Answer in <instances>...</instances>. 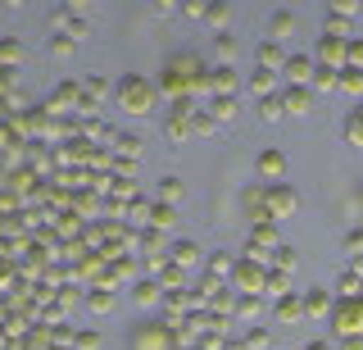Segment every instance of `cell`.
I'll list each match as a JSON object with an SVG mask.
<instances>
[{
	"label": "cell",
	"instance_id": "1",
	"mask_svg": "<svg viewBox=\"0 0 363 350\" xmlns=\"http://www.w3.org/2000/svg\"><path fill=\"white\" fill-rule=\"evenodd\" d=\"M113 100H118L123 114L145 119V114H150V109L159 105V87H155V82H145L141 73H128V77H118V82H113Z\"/></svg>",
	"mask_w": 363,
	"mask_h": 350
},
{
	"label": "cell",
	"instance_id": "2",
	"mask_svg": "<svg viewBox=\"0 0 363 350\" xmlns=\"http://www.w3.org/2000/svg\"><path fill=\"white\" fill-rule=\"evenodd\" d=\"M45 28H50V37H68V41H86L91 37V18L82 9H73V5L50 9V14H45Z\"/></svg>",
	"mask_w": 363,
	"mask_h": 350
},
{
	"label": "cell",
	"instance_id": "3",
	"mask_svg": "<svg viewBox=\"0 0 363 350\" xmlns=\"http://www.w3.org/2000/svg\"><path fill=\"white\" fill-rule=\"evenodd\" d=\"M354 18H359V5H354V0H336V5H327V14H323V37L350 41V37H354Z\"/></svg>",
	"mask_w": 363,
	"mask_h": 350
},
{
	"label": "cell",
	"instance_id": "4",
	"mask_svg": "<svg viewBox=\"0 0 363 350\" xmlns=\"http://www.w3.org/2000/svg\"><path fill=\"white\" fill-rule=\"evenodd\" d=\"M304 209V196L295 191L291 182H277V187H268V219L272 223H281V219H295V214Z\"/></svg>",
	"mask_w": 363,
	"mask_h": 350
},
{
	"label": "cell",
	"instance_id": "5",
	"mask_svg": "<svg viewBox=\"0 0 363 350\" xmlns=\"http://www.w3.org/2000/svg\"><path fill=\"white\" fill-rule=\"evenodd\" d=\"M264 282H268L264 264H255V259H236V273H232V291H236V296H264Z\"/></svg>",
	"mask_w": 363,
	"mask_h": 350
},
{
	"label": "cell",
	"instance_id": "6",
	"mask_svg": "<svg viewBox=\"0 0 363 350\" xmlns=\"http://www.w3.org/2000/svg\"><path fill=\"white\" fill-rule=\"evenodd\" d=\"M332 327H336V337H363V296H354V300H336Z\"/></svg>",
	"mask_w": 363,
	"mask_h": 350
},
{
	"label": "cell",
	"instance_id": "7",
	"mask_svg": "<svg viewBox=\"0 0 363 350\" xmlns=\"http://www.w3.org/2000/svg\"><path fill=\"white\" fill-rule=\"evenodd\" d=\"M286 151H277V146H268V151H259V160H255V173H259V182H268V187H277V182H286Z\"/></svg>",
	"mask_w": 363,
	"mask_h": 350
},
{
	"label": "cell",
	"instance_id": "8",
	"mask_svg": "<svg viewBox=\"0 0 363 350\" xmlns=\"http://www.w3.org/2000/svg\"><path fill=\"white\" fill-rule=\"evenodd\" d=\"M132 346H136V350H177V346H173V327H168L164 319L145 323L141 332L132 337Z\"/></svg>",
	"mask_w": 363,
	"mask_h": 350
},
{
	"label": "cell",
	"instance_id": "9",
	"mask_svg": "<svg viewBox=\"0 0 363 350\" xmlns=\"http://www.w3.org/2000/svg\"><path fill=\"white\" fill-rule=\"evenodd\" d=\"M300 300H304V319H313V323H327V319H332V310H336V296L327 287H309Z\"/></svg>",
	"mask_w": 363,
	"mask_h": 350
},
{
	"label": "cell",
	"instance_id": "10",
	"mask_svg": "<svg viewBox=\"0 0 363 350\" xmlns=\"http://www.w3.org/2000/svg\"><path fill=\"white\" fill-rule=\"evenodd\" d=\"M209 92L213 96H241L245 77L236 73V64H218V69H209Z\"/></svg>",
	"mask_w": 363,
	"mask_h": 350
},
{
	"label": "cell",
	"instance_id": "11",
	"mask_svg": "<svg viewBox=\"0 0 363 350\" xmlns=\"http://www.w3.org/2000/svg\"><path fill=\"white\" fill-rule=\"evenodd\" d=\"M313 55H286V69H281V87H309L313 82Z\"/></svg>",
	"mask_w": 363,
	"mask_h": 350
},
{
	"label": "cell",
	"instance_id": "12",
	"mask_svg": "<svg viewBox=\"0 0 363 350\" xmlns=\"http://www.w3.org/2000/svg\"><path fill=\"white\" fill-rule=\"evenodd\" d=\"M286 46H277V41H255V69H268V73H277L281 77V69H286Z\"/></svg>",
	"mask_w": 363,
	"mask_h": 350
},
{
	"label": "cell",
	"instance_id": "13",
	"mask_svg": "<svg viewBox=\"0 0 363 350\" xmlns=\"http://www.w3.org/2000/svg\"><path fill=\"white\" fill-rule=\"evenodd\" d=\"M313 64L318 69H345V41H336V37H318V46H313Z\"/></svg>",
	"mask_w": 363,
	"mask_h": 350
},
{
	"label": "cell",
	"instance_id": "14",
	"mask_svg": "<svg viewBox=\"0 0 363 350\" xmlns=\"http://www.w3.org/2000/svg\"><path fill=\"white\" fill-rule=\"evenodd\" d=\"M295 32H300V14H295V9H272V18H268V41L286 46Z\"/></svg>",
	"mask_w": 363,
	"mask_h": 350
},
{
	"label": "cell",
	"instance_id": "15",
	"mask_svg": "<svg viewBox=\"0 0 363 350\" xmlns=\"http://www.w3.org/2000/svg\"><path fill=\"white\" fill-rule=\"evenodd\" d=\"M168 259H173L177 268H200L204 264V255H200V241H191V236H173V246H168Z\"/></svg>",
	"mask_w": 363,
	"mask_h": 350
},
{
	"label": "cell",
	"instance_id": "16",
	"mask_svg": "<svg viewBox=\"0 0 363 350\" xmlns=\"http://www.w3.org/2000/svg\"><path fill=\"white\" fill-rule=\"evenodd\" d=\"M332 296H336V300H354V296H363V259H350V268L336 278Z\"/></svg>",
	"mask_w": 363,
	"mask_h": 350
},
{
	"label": "cell",
	"instance_id": "17",
	"mask_svg": "<svg viewBox=\"0 0 363 350\" xmlns=\"http://www.w3.org/2000/svg\"><path fill=\"white\" fill-rule=\"evenodd\" d=\"M272 319H277L281 327H300L304 323V300L300 296H295V291H286V296H281V300H272Z\"/></svg>",
	"mask_w": 363,
	"mask_h": 350
},
{
	"label": "cell",
	"instance_id": "18",
	"mask_svg": "<svg viewBox=\"0 0 363 350\" xmlns=\"http://www.w3.org/2000/svg\"><path fill=\"white\" fill-rule=\"evenodd\" d=\"M281 105H286L291 119H304V114H313L318 96L309 92V87H281Z\"/></svg>",
	"mask_w": 363,
	"mask_h": 350
},
{
	"label": "cell",
	"instance_id": "19",
	"mask_svg": "<svg viewBox=\"0 0 363 350\" xmlns=\"http://www.w3.org/2000/svg\"><path fill=\"white\" fill-rule=\"evenodd\" d=\"M132 305H136V310H159V305H164V287H159V278H136L132 282Z\"/></svg>",
	"mask_w": 363,
	"mask_h": 350
},
{
	"label": "cell",
	"instance_id": "20",
	"mask_svg": "<svg viewBox=\"0 0 363 350\" xmlns=\"http://www.w3.org/2000/svg\"><path fill=\"white\" fill-rule=\"evenodd\" d=\"M245 92L259 96V100H264V96H277V92H281V77L268 73V69H250V73H245Z\"/></svg>",
	"mask_w": 363,
	"mask_h": 350
},
{
	"label": "cell",
	"instance_id": "21",
	"mask_svg": "<svg viewBox=\"0 0 363 350\" xmlns=\"http://www.w3.org/2000/svg\"><path fill=\"white\" fill-rule=\"evenodd\" d=\"M241 205L250 214V223H272L268 219V187H245L241 191Z\"/></svg>",
	"mask_w": 363,
	"mask_h": 350
},
{
	"label": "cell",
	"instance_id": "22",
	"mask_svg": "<svg viewBox=\"0 0 363 350\" xmlns=\"http://www.w3.org/2000/svg\"><path fill=\"white\" fill-rule=\"evenodd\" d=\"M109 151L118 155V160H128V164H136V160H141V155H145V141L136 137V132H113Z\"/></svg>",
	"mask_w": 363,
	"mask_h": 350
},
{
	"label": "cell",
	"instance_id": "23",
	"mask_svg": "<svg viewBox=\"0 0 363 350\" xmlns=\"http://www.w3.org/2000/svg\"><path fill=\"white\" fill-rule=\"evenodd\" d=\"M204 109H209L213 123L223 128V123H236V119H241V96H209V105H204Z\"/></svg>",
	"mask_w": 363,
	"mask_h": 350
},
{
	"label": "cell",
	"instance_id": "24",
	"mask_svg": "<svg viewBox=\"0 0 363 350\" xmlns=\"http://www.w3.org/2000/svg\"><path fill=\"white\" fill-rule=\"evenodd\" d=\"M204 273H209L213 282H232V273H236V255H227V251L204 255Z\"/></svg>",
	"mask_w": 363,
	"mask_h": 350
},
{
	"label": "cell",
	"instance_id": "25",
	"mask_svg": "<svg viewBox=\"0 0 363 350\" xmlns=\"http://www.w3.org/2000/svg\"><path fill=\"white\" fill-rule=\"evenodd\" d=\"M340 137H345L350 151H363V100L345 114V123H340Z\"/></svg>",
	"mask_w": 363,
	"mask_h": 350
},
{
	"label": "cell",
	"instance_id": "26",
	"mask_svg": "<svg viewBox=\"0 0 363 350\" xmlns=\"http://www.w3.org/2000/svg\"><path fill=\"white\" fill-rule=\"evenodd\" d=\"M232 18H236V9L227 5V0H218V5H209L204 9V28L218 37V32H232Z\"/></svg>",
	"mask_w": 363,
	"mask_h": 350
},
{
	"label": "cell",
	"instance_id": "27",
	"mask_svg": "<svg viewBox=\"0 0 363 350\" xmlns=\"http://www.w3.org/2000/svg\"><path fill=\"white\" fill-rule=\"evenodd\" d=\"M232 314H236V319H245V323H264V314H268V300H264V296H236Z\"/></svg>",
	"mask_w": 363,
	"mask_h": 350
},
{
	"label": "cell",
	"instance_id": "28",
	"mask_svg": "<svg viewBox=\"0 0 363 350\" xmlns=\"http://www.w3.org/2000/svg\"><path fill=\"white\" fill-rule=\"evenodd\" d=\"M182 196H186V182H182V177L168 173V177H159V182H155V200H159V205H177Z\"/></svg>",
	"mask_w": 363,
	"mask_h": 350
},
{
	"label": "cell",
	"instance_id": "29",
	"mask_svg": "<svg viewBox=\"0 0 363 350\" xmlns=\"http://www.w3.org/2000/svg\"><path fill=\"white\" fill-rule=\"evenodd\" d=\"M86 92H82V82H60V87H55V96H50V105H45V109H68V105H73L77 109V100H82Z\"/></svg>",
	"mask_w": 363,
	"mask_h": 350
},
{
	"label": "cell",
	"instance_id": "30",
	"mask_svg": "<svg viewBox=\"0 0 363 350\" xmlns=\"http://www.w3.org/2000/svg\"><path fill=\"white\" fill-rule=\"evenodd\" d=\"M164 141H168V146L191 141V119H186V114H168V119H164Z\"/></svg>",
	"mask_w": 363,
	"mask_h": 350
},
{
	"label": "cell",
	"instance_id": "31",
	"mask_svg": "<svg viewBox=\"0 0 363 350\" xmlns=\"http://www.w3.org/2000/svg\"><path fill=\"white\" fill-rule=\"evenodd\" d=\"M250 246H264V251H277L281 236H277V223H250Z\"/></svg>",
	"mask_w": 363,
	"mask_h": 350
},
{
	"label": "cell",
	"instance_id": "32",
	"mask_svg": "<svg viewBox=\"0 0 363 350\" xmlns=\"http://www.w3.org/2000/svg\"><path fill=\"white\" fill-rule=\"evenodd\" d=\"M241 346L245 350H277V346H272V327H264V323H250L245 337H241Z\"/></svg>",
	"mask_w": 363,
	"mask_h": 350
},
{
	"label": "cell",
	"instance_id": "33",
	"mask_svg": "<svg viewBox=\"0 0 363 350\" xmlns=\"http://www.w3.org/2000/svg\"><path fill=\"white\" fill-rule=\"evenodd\" d=\"M236 55H241V41H236V32H218V37H213V60H218V64H232Z\"/></svg>",
	"mask_w": 363,
	"mask_h": 350
},
{
	"label": "cell",
	"instance_id": "34",
	"mask_svg": "<svg viewBox=\"0 0 363 350\" xmlns=\"http://www.w3.org/2000/svg\"><path fill=\"white\" fill-rule=\"evenodd\" d=\"M336 87H340V73L336 69H313V82H309L313 96H336Z\"/></svg>",
	"mask_w": 363,
	"mask_h": 350
},
{
	"label": "cell",
	"instance_id": "35",
	"mask_svg": "<svg viewBox=\"0 0 363 350\" xmlns=\"http://www.w3.org/2000/svg\"><path fill=\"white\" fill-rule=\"evenodd\" d=\"M291 291V273H281V268H268V282H264V300H281Z\"/></svg>",
	"mask_w": 363,
	"mask_h": 350
},
{
	"label": "cell",
	"instance_id": "36",
	"mask_svg": "<svg viewBox=\"0 0 363 350\" xmlns=\"http://www.w3.org/2000/svg\"><path fill=\"white\" fill-rule=\"evenodd\" d=\"M18 64H23V41L0 37V69H18Z\"/></svg>",
	"mask_w": 363,
	"mask_h": 350
},
{
	"label": "cell",
	"instance_id": "37",
	"mask_svg": "<svg viewBox=\"0 0 363 350\" xmlns=\"http://www.w3.org/2000/svg\"><path fill=\"white\" fill-rule=\"evenodd\" d=\"M268 268H281V273H295V268H300V251L281 241L277 251H272V264H268Z\"/></svg>",
	"mask_w": 363,
	"mask_h": 350
},
{
	"label": "cell",
	"instance_id": "38",
	"mask_svg": "<svg viewBox=\"0 0 363 350\" xmlns=\"http://www.w3.org/2000/svg\"><path fill=\"white\" fill-rule=\"evenodd\" d=\"M191 137H218V123H213V114L204 105L191 114Z\"/></svg>",
	"mask_w": 363,
	"mask_h": 350
},
{
	"label": "cell",
	"instance_id": "39",
	"mask_svg": "<svg viewBox=\"0 0 363 350\" xmlns=\"http://www.w3.org/2000/svg\"><path fill=\"white\" fill-rule=\"evenodd\" d=\"M340 96H359L363 100V69H340Z\"/></svg>",
	"mask_w": 363,
	"mask_h": 350
},
{
	"label": "cell",
	"instance_id": "40",
	"mask_svg": "<svg viewBox=\"0 0 363 350\" xmlns=\"http://www.w3.org/2000/svg\"><path fill=\"white\" fill-rule=\"evenodd\" d=\"M259 119H264V123H277V119H286L281 92H277V96H264V100H259Z\"/></svg>",
	"mask_w": 363,
	"mask_h": 350
},
{
	"label": "cell",
	"instance_id": "41",
	"mask_svg": "<svg viewBox=\"0 0 363 350\" xmlns=\"http://www.w3.org/2000/svg\"><path fill=\"white\" fill-rule=\"evenodd\" d=\"M173 223H177V209H173V205H159V200H155V205H150V228L168 232Z\"/></svg>",
	"mask_w": 363,
	"mask_h": 350
},
{
	"label": "cell",
	"instance_id": "42",
	"mask_svg": "<svg viewBox=\"0 0 363 350\" xmlns=\"http://www.w3.org/2000/svg\"><path fill=\"white\" fill-rule=\"evenodd\" d=\"M141 241H145V251H150V255H168L173 236H168V232H159V228H145V236H141Z\"/></svg>",
	"mask_w": 363,
	"mask_h": 350
},
{
	"label": "cell",
	"instance_id": "43",
	"mask_svg": "<svg viewBox=\"0 0 363 350\" xmlns=\"http://www.w3.org/2000/svg\"><path fill=\"white\" fill-rule=\"evenodd\" d=\"M86 305H91L96 314H113V305H118V300H113V291H109V287H96V291L86 296Z\"/></svg>",
	"mask_w": 363,
	"mask_h": 350
},
{
	"label": "cell",
	"instance_id": "44",
	"mask_svg": "<svg viewBox=\"0 0 363 350\" xmlns=\"http://www.w3.org/2000/svg\"><path fill=\"white\" fill-rule=\"evenodd\" d=\"M82 92L100 105V100H109V96H113V87L105 82V77H82Z\"/></svg>",
	"mask_w": 363,
	"mask_h": 350
},
{
	"label": "cell",
	"instance_id": "45",
	"mask_svg": "<svg viewBox=\"0 0 363 350\" xmlns=\"http://www.w3.org/2000/svg\"><path fill=\"white\" fill-rule=\"evenodd\" d=\"M45 50H50L55 60H68V55L77 50V41H68V37H50V41H45Z\"/></svg>",
	"mask_w": 363,
	"mask_h": 350
},
{
	"label": "cell",
	"instance_id": "46",
	"mask_svg": "<svg viewBox=\"0 0 363 350\" xmlns=\"http://www.w3.org/2000/svg\"><path fill=\"white\" fill-rule=\"evenodd\" d=\"M345 69H363V41L359 37L345 41Z\"/></svg>",
	"mask_w": 363,
	"mask_h": 350
},
{
	"label": "cell",
	"instance_id": "47",
	"mask_svg": "<svg viewBox=\"0 0 363 350\" xmlns=\"http://www.w3.org/2000/svg\"><path fill=\"white\" fill-rule=\"evenodd\" d=\"M128 205H132V209H128V214H132V219H136V223H145V228H150V205H155V200H145V196H136V200H128Z\"/></svg>",
	"mask_w": 363,
	"mask_h": 350
},
{
	"label": "cell",
	"instance_id": "48",
	"mask_svg": "<svg viewBox=\"0 0 363 350\" xmlns=\"http://www.w3.org/2000/svg\"><path fill=\"white\" fill-rule=\"evenodd\" d=\"M345 255L350 259H363V228H350L345 232Z\"/></svg>",
	"mask_w": 363,
	"mask_h": 350
},
{
	"label": "cell",
	"instance_id": "49",
	"mask_svg": "<svg viewBox=\"0 0 363 350\" xmlns=\"http://www.w3.org/2000/svg\"><path fill=\"white\" fill-rule=\"evenodd\" d=\"M204 9H209L204 0H186V5H177V14H182V18H196V23H204Z\"/></svg>",
	"mask_w": 363,
	"mask_h": 350
},
{
	"label": "cell",
	"instance_id": "50",
	"mask_svg": "<svg viewBox=\"0 0 363 350\" xmlns=\"http://www.w3.org/2000/svg\"><path fill=\"white\" fill-rule=\"evenodd\" d=\"M77 350H100V332H77Z\"/></svg>",
	"mask_w": 363,
	"mask_h": 350
},
{
	"label": "cell",
	"instance_id": "51",
	"mask_svg": "<svg viewBox=\"0 0 363 350\" xmlns=\"http://www.w3.org/2000/svg\"><path fill=\"white\" fill-rule=\"evenodd\" d=\"M150 14H159V18H173V14H177V5H173V0H155V5H150Z\"/></svg>",
	"mask_w": 363,
	"mask_h": 350
},
{
	"label": "cell",
	"instance_id": "52",
	"mask_svg": "<svg viewBox=\"0 0 363 350\" xmlns=\"http://www.w3.org/2000/svg\"><path fill=\"white\" fill-rule=\"evenodd\" d=\"M336 350H363V337H340Z\"/></svg>",
	"mask_w": 363,
	"mask_h": 350
},
{
	"label": "cell",
	"instance_id": "53",
	"mask_svg": "<svg viewBox=\"0 0 363 350\" xmlns=\"http://www.w3.org/2000/svg\"><path fill=\"white\" fill-rule=\"evenodd\" d=\"M300 350H336V346H332V341H323V337H313V341H304Z\"/></svg>",
	"mask_w": 363,
	"mask_h": 350
},
{
	"label": "cell",
	"instance_id": "54",
	"mask_svg": "<svg viewBox=\"0 0 363 350\" xmlns=\"http://www.w3.org/2000/svg\"><path fill=\"white\" fill-rule=\"evenodd\" d=\"M196 350H200V346H196Z\"/></svg>",
	"mask_w": 363,
	"mask_h": 350
}]
</instances>
